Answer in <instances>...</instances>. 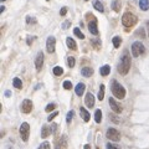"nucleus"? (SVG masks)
I'll use <instances>...</instances> for the list:
<instances>
[{
	"instance_id": "obj_29",
	"label": "nucleus",
	"mask_w": 149,
	"mask_h": 149,
	"mask_svg": "<svg viewBox=\"0 0 149 149\" xmlns=\"http://www.w3.org/2000/svg\"><path fill=\"white\" fill-rule=\"evenodd\" d=\"M100 87L101 88H100V91H98V100L102 101V100L104 98V85H101Z\"/></svg>"
},
{
	"instance_id": "obj_27",
	"label": "nucleus",
	"mask_w": 149,
	"mask_h": 149,
	"mask_svg": "<svg viewBox=\"0 0 149 149\" xmlns=\"http://www.w3.org/2000/svg\"><path fill=\"white\" fill-rule=\"evenodd\" d=\"M62 73H63L62 67H60V66H55L54 67V74L55 76H61Z\"/></svg>"
},
{
	"instance_id": "obj_26",
	"label": "nucleus",
	"mask_w": 149,
	"mask_h": 149,
	"mask_svg": "<svg viewBox=\"0 0 149 149\" xmlns=\"http://www.w3.org/2000/svg\"><path fill=\"white\" fill-rule=\"evenodd\" d=\"M95 120H96V123H101V120H102V112H101V109H96V112H95Z\"/></svg>"
},
{
	"instance_id": "obj_46",
	"label": "nucleus",
	"mask_w": 149,
	"mask_h": 149,
	"mask_svg": "<svg viewBox=\"0 0 149 149\" xmlns=\"http://www.w3.org/2000/svg\"><path fill=\"white\" fill-rule=\"evenodd\" d=\"M147 26H148V31H149V21H147Z\"/></svg>"
},
{
	"instance_id": "obj_31",
	"label": "nucleus",
	"mask_w": 149,
	"mask_h": 149,
	"mask_svg": "<svg viewBox=\"0 0 149 149\" xmlns=\"http://www.w3.org/2000/svg\"><path fill=\"white\" fill-rule=\"evenodd\" d=\"M73 114H74L73 111H70L68 113H67V116H66V122H67V123H71V120H72V118H73Z\"/></svg>"
},
{
	"instance_id": "obj_36",
	"label": "nucleus",
	"mask_w": 149,
	"mask_h": 149,
	"mask_svg": "<svg viewBox=\"0 0 149 149\" xmlns=\"http://www.w3.org/2000/svg\"><path fill=\"white\" fill-rule=\"evenodd\" d=\"M57 114H58V112H54V113H51L47 117V120H49V122H51V120H52L55 117H57Z\"/></svg>"
},
{
	"instance_id": "obj_4",
	"label": "nucleus",
	"mask_w": 149,
	"mask_h": 149,
	"mask_svg": "<svg viewBox=\"0 0 149 149\" xmlns=\"http://www.w3.org/2000/svg\"><path fill=\"white\" fill-rule=\"evenodd\" d=\"M86 16H87V20L90 21V22H88V30H90V32H91V34H93V35H98V29H97V19L93 16L91 13H87Z\"/></svg>"
},
{
	"instance_id": "obj_49",
	"label": "nucleus",
	"mask_w": 149,
	"mask_h": 149,
	"mask_svg": "<svg viewBox=\"0 0 149 149\" xmlns=\"http://www.w3.org/2000/svg\"><path fill=\"white\" fill-rule=\"evenodd\" d=\"M85 1H88V0H85Z\"/></svg>"
},
{
	"instance_id": "obj_14",
	"label": "nucleus",
	"mask_w": 149,
	"mask_h": 149,
	"mask_svg": "<svg viewBox=\"0 0 149 149\" xmlns=\"http://www.w3.org/2000/svg\"><path fill=\"white\" fill-rule=\"evenodd\" d=\"M86 90V86H85V83H77V86L74 87V92H76V95L77 96H82L83 95V92H85Z\"/></svg>"
},
{
	"instance_id": "obj_21",
	"label": "nucleus",
	"mask_w": 149,
	"mask_h": 149,
	"mask_svg": "<svg viewBox=\"0 0 149 149\" xmlns=\"http://www.w3.org/2000/svg\"><path fill=\"white\" fill-rule=\"evenodd\" d=\"M139 6L143 11H147L149 9V0H139Z\"/></svg>"
},
{
	"instance_id": "obj_19",
	"label": "nucleus",
	"mask_w": 149,
	"mask_h": 149,
	"mask_svg": "<svg viewBox=\"0 0 149 149\" xmlns=\"http://www.w3.org/2000/svg\"><path fill=\"white\" fill-rule=\"evenodd\" d=\"M111 72V66L109 65H104V66H102L100 68V73L102 74V76H108Z\"/></svg>"
},
{
	"instance_id": "obj_35",
	"label": "nucleus",
	"mask_w": 149,
	"mask_h": 149,
	"mask_svg": "<svg viewBox=\"0 0 149 149\" xmlns=\"http://www.w3.org/2000/svg\"><path fill=\"white\" fill-rule=\"evenodd\" d=\"M63 88H65V90H71V88H72L71 81H65L63 82Z\"/></svg>"
},
{
	"instance_id": "obj_48",
	"label": "nucleus",
	"mask_w": 149,
	"mask_h": 149,
	"mask_svg": "<svg viewBox=\"0 0 149 149\" xmlns=\"http://www.w3.org/2000/svg\"><path fill=\"white\" fill-rule=\"evenodd\" d=\"M46 1H50V0H46Z\"/></svg>"
},
{
	"instance_id": "obj_15",
	"label": "nucleus",
	"mask_w": 149,
	"mask_h": 149,
	"mask_svg": "<svg viewBox=\"0 0 149 149\" xmlns=\"http://www.w3.org/2000/svg\"><path fill=\"white\" fill-rule=\"evenodd\" d=\"M81 74H82L83 77H91L92 74H93V68L92 67H88V66L83 67L81 70Z\"/></svg>"
},
{
	"instance_id": "obj_42",
	"label": "nucleus",
	"mask_w": 149,
	"mask_h": 149,
	"mask_svg": "<svg viewBox=\"0 0 149 149\" xmlns=\"http://www.w3.org/2000/svg\"><path fill=\"white\" fill-rule=\"evenodd\" d=\"M137 35H141L142 37H144V36H146V35H144V30H143V29L138 30V31H137Z\"/></svg>"
},
{
	"instance_id": "obj_7",
	"label": "nucleus",
	"mask_w": 149,
	"mask_h": 149,
	"mask_svg": "<svg viewBox=\"0 0 149 149\" xmlns=\"http://www.w3.org/2000/svg\"><path fill=\"white\" fill-rule=\"evenodd\" d=\"M106 137L108 138L109 141L118 142L120 139V133L116 128H108V129H107V133H106Z\"/></svg>"
},
{
	"instance_id": "obj_6",
	"label": "nucleus",
	"mask_w": 149,
	"mask_h": 149,
	"mask_svg": "<svg viewBox=\"0 0 149 149\" xmlns=\"http://www.w3.org/2000/svg\"><path fill=\"white\" fill-rule=\"evenodd\" d=\"M19 132H20V137L24 142H27L29 141V134H30V125L29 123H21L20 125V129H19Z\"/></svg>"
},
{
	"instance_id": "obj_17",
	"label": "nucleus",
	"mask_w": 149,
	"mask_h": 149,
	"mask_svg": "<svg viewBox=\"0 0 149 149\" xmlns=\"http://www.w3.org/2000/svg\"><path fill=\"white\" fill-rule=\"evenodd\" d=\"M80 114H81V117H82V119L85 120V122H88V120H90V118H91L90 113H88L87 109L83 108V107H81V108H80Z\"/></svg>"
},
{
	"instance_id": "obj_41",
	"label": "nucleus",
	"mask_w": 149,
	"mask_h": 149,
	"mask_svg": "<svg viewBox=\"0 0 149 149\" xmlns=\"http://www.w3.org/2000/svg\"><path fill=\"white\" fill-rule=\"evenodd\" d=\"M66 13H67V8H62L61 10H60V15L65 16V15H66Z\"/></svg>"
},
{
	"instance_id": "obj_16",
	"label": "nucleus",
	"mask_w": 149,
	"mask_h": 149,
	"mask_svg": "<svg viewBox=\"0 0 149 149\" xmlns=\"http://www.w3.org/2000/svg\"><path fill=\"white\" fill-rule=\"evenodd\" d=\"M66 44H67V47L68 49H71V50H77V44H76V41H74L72 37H67L66 39Z\"/></svg>"
},
{
	"instance_id": "obj_18",
	"label": "nucleus",
	"mask_w": 149,
	"mask_h": 149,
	"mask_svg": "<svg viewBox=\"0 0 149 149\" xmlns=\"http://www.w3.org/2000/svg\"><path fill=\"white\" fill-rule=\"evenodd\" d=\"M93 8H95L97 11H100V13H103L104 11L103 4H102L100 0H95V1H93Z\"/></svg>"
},
{
	"instance_id": "obj_34",
	"label": "nucleus",
	"mask_w": 149,
	"mask_h": 149,
	"mask_svg": "<svg viewBox=\"0 0 149 149\" xmlns=\"http://www.w3.org/2000/svg\"><path fill=\"white\" fill-rule=\"evenodd\" d=\"M50 143L49 142H44V143H41V146L37 148V149H50Z\"/></svg>"
},
{
	"instance_id": "obj_3",
	"label": "nucleus",
	"mask_w": 149,
	"mask_h": 149,
	"mask_svg": "<svg viewBox=\"0 0 149 149\" xmlns=\"http://www.w3.org/2000/svg\"><path fill=\"white\" fill-rule=\"evenodd\" d=\"M138 22V17L132 13H124L122 16V24L125 27H132Z\"/></svg>"
},
{
	"instance_id": "obj_23",
	"label": "nucleus",
	"mask_w": 149,
	"mask_h": 149,
	"mask_svg": "<svg viewBox=\"0 0 149 149\" xmlns=\"http://www.w3.org/2000/svg\"><path fill=\"white\" fill-rule=\"evenodd\" d=\"M112 9H113L116 13L120 11V1L119 0H113V1H112Z\"/></svg>"
},
{
	"instance_id": "obj_39",
	"label": "nucleus",
	"mask_w": 149,
	"mask_h": 149,
	"mask_svg": "<svg viewBox=\"0 0 149 149\" xmlns=\"http://www.w3.org/2000/svg\"><path fill=\"white\" fill-rule=\"evenodd\" d=\"M70 25H71V22H70V21H65L63 24H62V27H63L65 30H67L68 27H70Z\"/></svg>"
},
{
	"instance_id": "obj_37",
	"label": "nucleus",
	"mask_w": 149,
	"mask_h": 149,
	"mask_svg": "<svg viewBox=\"0 0 149 149\" xmlns=\"http://www.w3.org/2000/svg\"><path fill=\"white\" fill-rule=\"evenodd\" d=\"M34 40H35V36H27L26 44H27V45H31L32 42H34Z\"/></svg>"
},
{
	"instance_id": "obj_8",
	"label": "nucleus",
	"mask_w": 149,
	"mask_h": 149,
	"mask_svg": "<svg viewBox=\"0 0 149 149\" xmlns=\"http://www.w3.org/2000/svg\"><path fill=\"white\" fill-rule=\"evenodd\" d=\"M55 47H56V39L54 36H49L47 41H46V51L49 54H54Z\"/></svg>"
},
{
	"instance_id": "obj_43",
	"label": "nucleus",
	"mask_w": 149,
	"mask_h": 149,
	"mask_svg": "<svg viewBox=\"0 0 149 149\" xmlns=\"http://www.w3.org/2000/svg\"><path fill=\"white\" fill-rule=\"evenodd\" d=\"M11 96V92L10 91H5V97H10Z\"/></svg>"
},
{
	"instance_id": "obj_10",
	"label": "nucleus",
	"mask_w": 149,
	"mask_h": 149,
	"mask_svg": "<svg viewBox=\"0 0 149 149\" xmlns=\"http://www.w3.org/2000/svg\"><path fill=\"white\" fill-rule=\"evenodd\" d=\"M32 111V102L30 100H24L21 103V112L25 114H29Z\"/></svg>"
},
{
	"instance_id": "obj_38",
	"label": "nucleus",
	"mask_w": 149,
	"mask_h": 149,
	"mask_svg": "<svg viewBox=\"0 0 149 149\" xmlns=\"http://www.w3.org/2000/svg\"><path fill=\"white\" fill-rule=\"evenodd\" d=\"M56 129H57V124L52 123V124H51V127H50V132H51V133H55Z\"/></svg>"
},
{
	"instance_id": "obj_25",
	"label": "nucleus",
	"mask_w": 149,
	"mask_h": 149,
	"mask_svg": "<svg viewBox=\"0 0 149 149\" xmlns=\"http://www.w3.org/2000/svg\"><path fill=\"white\" fill-rule=\"evenodd\" d=\"M112 42H113V46H114L116 49H118L119 46H120V44H122V39H120L119 36H114L113 40H112Z\"/></svg>"
},
{
	"instance_id": "obj_22",
	"label": "nucleus",
	"mask_w": 149,
	"mask_h": 149,
	"mask_svg": "<svg viewBox=\"0 0 149 149\" xmlns=\"http://www.w3.org/2000/svg\"><path fill=\"white\" fill-rule=\"evenodd\" d=\"M50 128L47 127V125H42V129H41V137L42 138H47L50 136Z\"/></svg>"
},
{
	"instance_id": "obj_45",
	"label": "nucleus",
	"mask_w": 149,
	"mask_h": 149,
	"mask_svg": "<svg viewBox=\"0 0 149 149\" xmlns=\"http://www.w3.org/2000/svg\"><path fill=\"white\" fill-rule=\"evenodd\" d=\"M85 149H91V146H88V144H86V146H85Z\"/></svg>"
},
{
	"instance_id": "obj_40",
	"label": "nucleus",
	"mask_w": 149,
	"mask_h": 149,
	"mask_svg": "<svg viewBox=\"0 0 149 149\" xmlns=\"http://www.w3.org/2000/svg\"><path fill=\"white\" fill-rule=\"evenodd\" d=\"M107 149H119V148L117 146H114V144L108 143V144H107Z\"/></svg>"
},
{
	"instance_id": "obj_28",
	"label": "nucleus",
	"mask_w": 149,
	"mask_h": 149,
	"mask_svg": "<svg viewBox=\"0 0 149 149\" xmlns=\"http://www.w3.org/2000/svg\"><path fill=\"white\" fill-rule=\"evenodd\" d=\"M73 34L76 35V36L78 37V39H81V40H83V39H85V35H83V32H82L80 29H77V27H76V29L73 30Z\"/></svg>"
},
{
	"instance_id": "obj_20",
	"label": "nucleus",
	"mask_w": 149,
	"mask_h": 149,
	"mask_svg": "<svg viewBox=\"0 0 149 149\" xmlns=\"http://www.w3.org/2000/svg\"><path fill=\"white\" fill-rule=\"evenodd\" d=\"M91 45H92L96 50H100L101 46H102V42H101L100 39H97V37H93V39H91Z\"/></svg>"
},
{
	"instance_id": "obj_9",
	"label": "nucleus",
	"mask_w": 149,
	"mask_h": 149,
	"mask_svg": "<svg viewBox=\"0 0 149 149\" xmlns=\"http://www.w3.org/2000/svg\"><path fill=\"white\" fill-rule=\"evenodd\" d=\"M42 65H44V54H42V51H39L37 55H36V58H35V66H36V71L37 72L41 71Z\"/></svg>"
},
{
	"instance_id": "obj_47",
	"label": "nucleus",
	"mask_w": 149,
	"mask_h": 149,
	"mask_svg": "<svg viewBox=\"0 0 149 149\" xmlns=\"http://www.w3.org/2000/svg\"><path fill=\"white\" fill-rule=\"evenodd\" d=\"M1 1H5V0H1Z\"/></svg>"
},
{
	"instance_id": "obj_44",
	"label": "nucleus",
	"mask_w": 149,
	"mask_h": 149,
	"mask_svg": "<svg viewBox=\"0 0 149 149\" xmlns=\"http://www.w3.org/2000/svg\"><path fill=\"white\" fill-rule=\"evenodd\" d=\"M4 10H5V6H3V5H1V6H0V13H3Z\"/></svg>"
},
{
	"instance_id": "obj_2",
	"label": "nucleus",
	"mask_w": 149,
	"mask_h": 149,
	"mask_svg": "<svg viewBox=\"0 0 149 149\" xmlns=\"http://www.w3.org/2000/svg\"><path fill=\"white\" fill-rule=\"evenodd\" d=\"M129 68H130V56L128 54H124L123 57L120 58L118 72L120 74H127L129 72Z\"/></svg>"
},
{
	"instance_id": "obj_11",
	"label": "nucleus",
	"mask_w": 149,
	"mask_h": 149,
	"mask_svg": "<svg viewBox=\"0 0 149 149\" xmlns=\"http://www.w3.org/2000/svg\"><path fill=\"white\" fill-rule=\"evenodd\" d=\"M109 106L114 113H120V112H122V106H120L113 97H109Z\"/></svg>"
},
{
	"instance_id": "obj_24",
	"label": "nucleus",
	"mask_w": 149,
	"mask_h": 149,
	"mask_svg": "<svg viewBox=\"0 0 149 149\" xmlns=\"http://www.w3.org/2000/svg\"><path fill=\"white\" fill-rule=\"evenodd\" d=\"M13 86L15 87V88H17V90L22 88V82H21L20 78H17V77L14 78V80H13Z\"/></svg>"
},
{
	"instance_id": "obj_32",
	"label": "nucleus",
	"mask_w": 149,
	"mask_h": 149,
	"mask_svg": "<svg viewBox=\"0 0 149 149\" xmlns=\"http://www.w3.org/2000/svg\"><path fill=\"white\" fill-rule=\"evenodd\" d=\"M26 22L27 24H36L37 20L34 16H26Z\"/></svg>"
},
{
	"instance_id": "obj_12",
	"label": "nucleus",
	"mask_w": 149,
	"mask_h": 149,
	"mask_svg": "<svg viewBox=\"0 0 149 149\" xmlns=\"http://www.w3.org/2000/svg\"><path fill=\"white\" fill-rule=\"evenodd\" d=\"M85 103H86V106L88 107V108H92V107L95 106V96H93L91 92H88L87 95H86V97H85Z\"/></svg>"
},
{
	"instance_id": "obj_33",
	"label": "nucleus",
	"mask_w": 149,
	"mask_h": 149,
	"mask_svg": "<svg viewBox=\"0 0 149 149\" xmlns=\"http://www.w3.org/2000/svg\"><path fill=\"white\" fill-rule=\"evenodd\" d=\"M55 108H56V104H55V103H49L47 106H46L45 111H46V112H51V111H54Z\"/></svg>"
},
{
	"instance_id": "obj_30",
	"label": "nucleus",
	"mask_w": 149,
	"mask_h": 149,
	"mask_svg": "<svg viewBox=\"0 0 149 149\" xmlns=\"http://www.w3.org/2000/svg\"><path fill=\"white\" fill-rule=\"evenodd\" d=\"M67 65H68V67H74V65H76V60H74V57H72V56L67 57Z\"/></svg>"
},
{
	"instance_id": "obj_5",
	"label": "nucleus",
	"mask_w": 149,
	"mask_h": 149,
	"mask_svg": "<svg viewBox=\"0 0 149 149\" xmlns=\"http://www.w3.org/2000/svg\"><path fill=\"white\" fill-rule=\"evenodd\" d=\"M130 50H132L133 57H138V56H141L142 54L146 52V47H144V45L141 42V41H136V42H133Z\"/></svg>"
},
{
	"instance_id": "obj_13",
	"label": "nucleus",
	"mask_w": 149,
	"mask_h": 149,
	"mask_svg": "<svg viewBox=\"0 0 149 149\" xmlns=\"http://www.w3.org/2000/svg\"><path fill=\"white\" fill-rule=\"evenodd\" d=\"M56 149H67V138L66 136H62L56 143Z\"/></svg>"
},
{
	"instance_id": "obj_1",
	"label": "nucleus",
	"mask_w": 149,
	"mask_h": 149,
	"mask_svg": "<svg viewBox=\"0 0 149 149\" xmlns=\"http://www.w3.org/2000/svg\"><path fill=\"white\" fill-rule=\"evenodd\" d=\"M111 90H112V93H113V96L116 97V98L123 100L124 97H125V90H124V87L120 85V83H118L116 80H112V82H111Z\"/></svg>"
}]
</instances>
